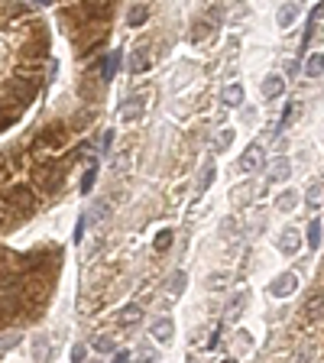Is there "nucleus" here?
I'll list each match as a JSON object with an SVG mask.
<instances>
[{
    "label": "nucleus",
    "mask_w": 324,
    "mask_h": 363,
    "mask_svg": "<svg viewBox=\"0 0 324 363\" xmlns=\"http://www.w3.org/2000/svg\"><path fill=\"white\" fill-rule=\"evenodd\" d=\"M279 247L282 250H295V230H286V237H282Z\"/></svg>",
    "instance_id": "nucleus-19"
},
{
    "label": "nucleus",
    "mask_w": 324,
    "mask_h": 363,
    "mask_svg": "<svg viewBox=\"0 0 324 363\" xmlns=\"http://www.w3.org/2000/svg\"><path fill=\"white\" fill-rule=\"evenodd\" d=\"M263 91H266V98H279V94H282V78H276V75H272L269 82L263 84Z\"/></svg>",
    "instance_id": "nucleus-9"
},
{
    "label": "nucleus",
    "mask_w": 324,
    "mask_h": 363,
    "mask_svg": "<svg viewBox=\"0 0 324 363\" xmlns=\"http://www.w3.org/2000/svg\"><path fill=\"white\" fill-rule=\"evenodd\" d=\"M286 175H289V162H286V159H279V162H276V169H272V179L282 182Z\"/></svg>",
    "instance_id": "nucleus-17"
},
{
    "label": "nucleus",
    "mask_w": 324,
    "mask_h": 363,
    "mask_svg": "<svg viewBox=\"0 0 324 363\" xmlns=\"http://www.w3.org/2000/svg\"><path fill=\"white\" fill-rule=\"evenodd\" d=\"M136 318H140V308H136V305H130V308H123V315H121V325L127 328V325H133Z\"/></svg>",
    "instance_id": "nucleus-13"
},
{
    "label": "nucleus",
    "mask_w": 324,
    "mask_h": 363,
    "mask_svg": "<svg viewBox=\"0 0 324 363\" xmlns=\"http://www.w3.org/2000/svg\"><path fill=\"white\" fill-rule=\"evenodd\" d=\"M305 72H308V78H318L324 72V52H315L308 59V65H305Z\"/></svg>",
    "instance_id": "nucleus-8"
},
{
    "label": "nucleus",
    "mask_w": 324,
    "mask_h": 363,
    "mask_svg": "<svg viewBox=\"0 0 324 363\" xmlns=\"http://www.w3.org/2000/svg\"><path fill=\"white\" fill-rule=\"evenodd\" d=\"M295 198H298V195H295V191H286V195H279V201H276V204H279V211H292Z\"/></svg>",
    "instance_id": "nucleus-14"
},
{
    "label": "nucleus",
    "mask_w": 324,
    "mask_h": 363,
    "mask_svg": "<svg viewBox=\"0 0 324 363\" xmlns=\"http://www.w3.org/2000/svg\"><path fill=\"white\" fill-rule=\"evenodd\" d=\"M318 243H321V220H311V227H308V247L318 250Z\"/></svg>",
    "instance_id": "nucleus-10"
},
{
    "label": "nucleus",
    "mask_w": 324,
    "mask_h": 363,
    "mask_svg": "<svg viewBox=\"0 0 324 363\" xmlns=\"http://www.w3.org/2000/svg\"><path fill=\"white\" fill-rule=\"evenodd\" d=\"M240 98H243V88H240V84H230V88L224 91V101H230V104H237Z\"/></svg>",
    "instance_id": "nucleus-15"
},
{
    "label": "nucleus",
    "mask_w": 324,
    "mask_h": 363,
    "mask_svg": "<svg viewBox=\"0 0 324 363\" xmlns=\"http://www.w3.org/2000/svg\"><path fill=\"white\" fill-rule=\"evenodd\" d=\"M59 20L78 59H88L107 43L117 0H55Z\"/></svg>",
    "instance_id": "nucleus-4"
},
{
    "label": "nucleus",
    "mask_w": 324,
    "mask_h": 363,
    "mask_svg": "<svg viewBox=\"0 0 324 363\" xmlns=\"http://www.w3.org/2000/svg\"><path fill=\"white\" fill-rule=\"evenodd\" d=\"M308 315H311V318L324 315V302H321V298H311V302H308Z\"/></svg>",
    "instance_id": "nucleus-18"
},
{
    "label": "nucleus",
    "mask_w": 324,
    "mask_h": 363,
    "mask_svg": "<svg viewBox=\"0 0 324 363\" xmlns=\"http://www.w3.org/2000/svg\"><path fill=\"white\" fill-rule=\"evenodd\" d=\"M121 65V52H111V59H107V65H104V82H111V75H113V68Z\"/></svg>",
    "instance_id": "nucleus-12"
},
{
    "label": "nucleus",
    "mask_w": 324,
    "mask_h": 363,
    "mask_svg": "<svg viewBox=\"0 0 324 363\" xmlns=\"http://www.w3.org/2000/svg\"><path fill=\"white\" fill-rule=\"evenodd\" d=\"M166 247H172V230H162V234L156 237V250H159V253H162Z\"/></svg>",
    "instance_id": "nucleus-16"
},
{
    "label": "nucleus",
    "mask_w": 324,
    "mask_h": 363,
    "mask_svg": "<svg viewBox=\"0 0 324 363\" xmlns=\"http://www.w3.org/2000/svg\"><path fill=\"white\" fill-rule=\"evenodd\" d=\"M259 162H263V156H259V146L253 143L247 150V156H243V169H247V172H253V169H259Z\"/></svg>",
    "instance_id": "nucleus-7"
},
{
    "label": "nucleus",
    "mask_w": 324,
    "mask_h": 363,
    "mask_svg": "<svg viewBox=\"0 0 324 363\" xmlns=\"http://www.w3.org/2000/svg\"><path fill=\"white\" fill-rule=\"evenodd\" d=\"M143 68H150V55H146V49H136V59H133V72H143Z\"/></svg>",
    "instance_id": "nucleus-11"
},
{
    "label": "nucleus",
    "mask_w": 324,
    "mask_h": 363,
    "mask_svg": "<svg viewBox=\"0 0 324 363\" xmlns=\"http://www.w3.org/2000/svg\"><path fill=\"white\" fill-rule=\"evenodd\" d=\"M230 140H234V133H224V136H220V143H218V146L224 150V146H230Z\"/></svg>",
    "instance_id": "nucleus-20"
},
{
    "label": "nucleus",
    "mask_w": 324,
    "mask_h": 363,
    "mask_svg": "<svg viewBox=\"0 0 324 363\" xmlns=\"http://www.w3.org/2000/svg\"><path fill=\"white\" fill-rule=\"evenodd\" d=\"M62 269V250L45 243L13 250L0 243V334L20 331L43 318L55 292Z\"/></svg>",
    "instance_id": "nucleus-3"
},
{
    "label": "nucleus",
    "mask_w": 324,
    "mask_h": 363,
    "mask_svg": "<svg viewBox=\"0 0 324 363\" xmlns=\"http://www.w3.org/2000/svg\"><path fill=\"white\" fill-rule=\"evenodd\" d=\"M78 121H49L26 140L0 150V234L16 230L36 218L45 204L65 189L75 169Z\"/></svg>",
    "instance_id": "nucleus-1"
},
{
    "label": "nucleus",
    "mask_w": 324,
    "mask_h": 363,
    "mask_svg": "<svg viewBox=\"0 0 324 363\" xmlns=\"http://www.w3.org/2000/svg\"><path fill=\"white\" fill-rule=\"evenodd\" d=\"M150 334L159 340V344H166V340L172 337V321H169V318H156L152 328H150Z\"/></svg>",
    "instance_id": "nucleus-5"
},
{
    "label": "nucleus",
    "mask_w": 324,
    "mask_h": 363,
    "mask_svg": "<svg viewBox=\"0 0 324 363\" xmlns=\"http://www.w3.org/2000/svg\"><path fill=\"white\" fill-rule=\"evenodd\" d=\"M52 39L43 16L23 0H0V133L36 104L49 75Z\"/></svg>",
    "instance_id": "nucleus-2"
},
{
    "label": "nucleus",
    "mask_w": 324,
    "mask_h": 363,
    "mask_svg": "<svg viewBox=\"0 0 324 363\" xmlns=\"http://www.w3.org/2000/svg\"><path fill=\"white\" fill-rule=\"evenodd\" d=\"M295 282H298V276H295V272H286V276H279V279L272 282V295H289L295 289Z\"/></svg>",
    "instance_id": "nucleus-6"
}]
</instances>
